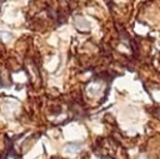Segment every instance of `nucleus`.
I'll list each match as a JSON object with an SVG mask.
<instances>
[{"instance_id":"nucleus-1","label":"nucleus","mask_w":160,"mask_h":159,"mask_svg":"<svg viewBox=\"0 0 160 159\" xmlns=\"http://www.w3.org/2000/svg\"><path fill=\"white\" fill-rule=\"evenodd\" d=\"M80 146H81V144H79V143H76V144L71 143V144H68L65 146V151L68 154H75V153H78V150L80 149Z\"/></svg>"},{"instance_id":"nucleus-2","label":"nucleus","mask_w":160,"mask_h":159,"mask_svg":"<svg viewBox=\"0 0 160 159\" xmlns=\"http://www.w3.org/2000/svg\"><path fill=\"white\" fill-rule=\"evenodd\" d=\"M140 159H144V158H140ZM145 159H146V158H145Z\"/></svg>"}]
</instances>
